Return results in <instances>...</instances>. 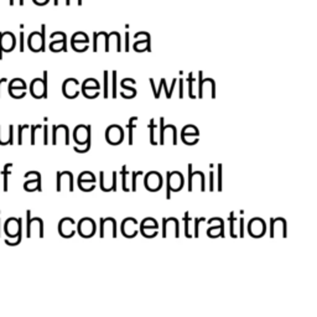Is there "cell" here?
Instances as JSON below:
<instances>
[{
	"mask_svg": "<svg viewBox=\"0 0 317 317\" xmlns=\"http://www.w3.org/2000/svg\"><path fill=\"white\" fill-rule=\"evenodd\" d=\"M116 176H118V172L114 171L111 173V180L109 181L108 185H104V172L102 171L101 172V188L104 192H109V191H115L116 190Z\"/></svg>",
	"mask_w": 317,
	"mask_h": 317,
	"instance_id": "cell-15",
	"label": "cell"
},
{
	"mask_svg": "<svg viewBox=\"0 0 317 317\" xmlns=\"http://www.w3.org/2000/svg\"><path fill=\"white\" fill-rule=\"evenodd\" d=\"M78 86V81H76L74 78L67 79L63 83V94L67 98H76L78 96V91L76 89V87Z\"/></svg>",
	"mask_w": 317,
	"mask_h": 317,
	"instance_id": "cell-14",
	"label": "cell"
},
{
	"mask_svg": "<svg viewBox=\"0 0 317 317\" xmlns=\"http://www.w3.org/2000/svg\"><path fill=\"white\" fill-rule=\"evenodd\" d=\"M78 233L82 238H91L96 233V223L92 218L84 217L78 222Z\"/></svg>",
	"mask_w": 317,
	"mask_h": 317,
	"instance_id": "cell-4",
	"label": "cell"
},
{
	"mask_svg": "<svg viewBox=\"0 0 317 317\" xmlns=\"http://www.w3.org/2000/svg\"><path fill=\"white\" fill-rule=\"evenodd\" d=\"M239 237L243 238L244 237V218H240L239 219Z\"/></svg>",
	"mask_w": 317,
	"mask_h": 317,
	"instance_id": "cell-36",
	"label": "cell"
},
{
	"mask_svg": "<svg viewBox=\"0 0 317 317\" xmlns=\"http://www.w3.org/2000/svg\"><path fill=\"white\" fill-rule=\"evenodd\" d=\"M9 88H22L26 91V83L21 78H15L10 82Z\"/></svg>",
	"mask_w": 317,
	"mask_h": 317,
	"instance_id": "cell-24",
	"label": "cell"
},
{
	"mask_svg": "<svg viewBox=\"0 0 317 317\" xmlns=\"http://www.w3.org/2000/svg\"><path fill=\"white\" fill-rule=\"evenodd\" d=\"M166 183H168L170 186V190L171 192H178V191L182 188L183 186V176L182 173L178 172V171H167L166 173Z\"/></svg>",
	"mask_w": 317,
	"mask_h": 317,
	"instance_id": "cell-8",
	"label": "cell"
},
{
	"mask_svg": "<svg viewBox=\"0 0 317 317\" xmlns=\"http://www.w3.org/2000/svg\"><path fill=\"white\" fill-rule=\"evenodd\" d=\"M181 138H182L183 143L188 144V145H193L198 141L197 135H181Z\"/></svg>",
	"mask_w": 317,
	"mask_h": 317,
	"instance_id": "cell-27",
	"label": "cell"
},
{
	"mask_svg": "<svg viewBox=\"0 0 317 317\" xmlns=\"http://www.w3.org/2000/svg\"><path fill=\"white\" fill-rule=\"evenodd\" d=\"M148 128H149V131H150V143L153 144V145H156L158 141H155V138H154V130H155L158 126L155 125V120H154V119H150V123H149Z\"/></svg>",
	"mask_w": 317,
	"mask_h": 317,
	"instance_id": "cell-25",
	"label": "cell"
},
{
	"mask_svg": "<svg viewBox=\"0 0 317 317\" xmlns=\"http://www.w3.org/2000/svg\"><path fill=\"white\" fill-rule=\"evenodd\" d=\"M73 138L74 141L81 146L86 145L88 139L91 138V125H84V124L77 125L76 129H74Z\"/></svg>",
	"mask_w": 317,
	"mask_h": 317,
	"instance_id": "cell-11",
	"label": "cell"
},
{
	"mask_svg": "<svg viewBox=\"0 0 317 317\" xmlns=\"http://www.w3.org/2000/svg\"><path fill=\"white\" fill-rule=\"evenodd\" d=\"M120 175H121V177H123V190L125 191V192H129V191H130V188H129V186H128L129 172L126 171V165H123V167H121V171H120Z\"/></svg>",
	"mask_w": 317,
	"mask_h": 317,
	"instance_id": "cell-23",
	"label": "cell"
},
{
	"mask_svg": "<svg viewBox=\"0 0 317 317\" xmlns=\"http://www.w3.org/2000/svg\"><path fill=\"white\" fill-rule=\"evenodd\" d=\"M24 188L29 192L31 191H41V180H29L24 183Z\"/></svg>",
	"mask_w": 317,
	"mask_h": 317,
	"instance_id": "cell-17",
	"label": "cell"
},
{
	"mask_svg": "<svg viewBox=\"0 0 317 317\" xmlns=\"http://www.w3.org/2000/svg\"><path fill=\"white\" fill-rule=\"evenodd\" d=\"M47 1H49V0H34V2H36V4H39V5L46 4Z\"/></svg>",
	"mask_w": 317,
	"mask_h": 317,
	"instance_id": "cell-44",
	"label": "cell"
},
{
	"mask_svg": "<svg viewBox=\"0 0 317 317\" xmlns=\"http://www.w3.org/2000/svg\"><path fill=\"white\" fill-rule=\"evenodd\" d=\"M115 77H116V73L115 72H113V93H111V96L115 98L116 97V81H115Z\"/></svg>",
	"mask_w": 317,
	"mask_h": 317,
	"instance_id": "cell-38",
	"label": "cell"
},
{
	"mask_svg": "<svg viewBox=\"0 0 317 317\" xmlns=\"http://www.w3.org/2000/svg\"><path fill=\"white\" fill-rule=\"evenodd\" d=\"M74 224H76V222L73 220V218H63L58 223V233L63 238H72L74 235V233H76V230L73 228Z\"/></svg>",
	"mask_w": 317,
	"mask_h": 317,
	"instance_id": "cell-12",
	"label": "cell"
},
{
	"mask_svg": "<svg viewBox=\"0 0 317 317\" xmlns=\"http://www.w3.org/2000/svg\"><path fill=\"white\" fill-rule=\"evenodd\" d=\"M192 74H190V79H187L188 82H190V97L191 98H195V96H193V93H192Z\"/></svg>",
	"mask_w": 317,
	"mask_h": 317,
	"instance_id": "cell-43",
	"label": "cell"
},
{
	"mask_svg": "<svg viewBox=\"0 0 317 317\" xmlns=\"http://www.w3.org/2000/svg\"><path fill=\"white\" fill-rule=\"evenodd\" d=\"M187 168H188V191H192L193 190V187H192V163H188V166H187Z\"/></svg>",
	"mask_w": 317,
	"mask_h": 317,
	"instance_id": "cell-30",
	"label": "cell"
},
{
	"mask_svg": "<svg viewBox=\"0 0 317 317\" xmlns=\"http://www.w3.org/2000/svg\"><path fill=\"white\" fill-rule=\"evenodd\" d=\"M213 177H214V173L211 171L210 172V191L214 190V188H213Z\"/></svg>",
	"mask_w": 317,
	"mask_h": 317,
	"instance_id": "cell-42",
	"label": "cell"
},
{
	"mask_svg": "<svg viewBox=\"0 0 317 317\" xmlns=\"http://www.w3.org/2000/svg\"><path fill=\"white\" fill-rule=\"evenodd\" d=\"M20 51L24 52V32L20 34Z\"/></svg>",
	"mask_w": 317,
	"mask_h": 317,
	"instance_id": "cell-41",
	"label": "cell"
},
{
	"mask_svg": "<svg viewBox=\"0 0 317 317\" xmlns=\"http://www.w3.org/2000/svg\"><path fill=\"white\" fill-rule=\"evenodd\" d=\"M4 232L7 238H15L21 233V218H9L4 224Z\"/></svg>",
	"mask_w": 317,
	"mask_h": 317,
	"instance_id": "cell-10",
	"label": "cell"
},
{
	"mask_svg": "<svg viewBox=\"0 0 317 317\" xmlns=\"http://www.w3.org/2000/svg\"><path fill=\"white\" fill-rule=\"evenodd\" d=\"M6 81H7L6 78H0V84H1V83H6Z\"/></svg>",
	"mask_w": 317,
	"mask_h": 317,
	"instance_id": "cell-45",
	"label": "cell"
},
{
	"mask_svg": "<svg viewBox=\"0 0 317 317\" xmlns=\"http://www.w3.org/2000/svg\"><path fill=\"white\" fill-rule=\"evenodd\" d=\"M228 219H229V223H230V237L237 238L238 234H235V233H234V229H235L234 223H235V220H237V218H235V213L234 212H230L229 218H228Z\"/></svg>",
	"mask_w": 317,
	"mask_h": 317,
	"instance_id": "cell-26",
	"label": "cell"
},
{
	"mask_svg": "<svg viewBox=\"0 0 317 317\" xmlns=\"http://www.w3.org/2000/svg\"><path fill=\"white\" fill-rule=\"evenodd\" d=\"M266 224L262 218H253L248 223V233L254 238H260L265 234Z\"/></svg>",
	"mask_w": 317,
	"mask_h": 317,
	"instance_id": "cell-6",
	"label": "cell"
},
{
	"mask_svg": "<svg viewBox=\"0 0 317 317\" xmlns=\"http://www.w3.org/2000/svg\"><path fill=\"white\" fill-rule=\"evenodd\" d=\"M27 125H19V140H17V143L21 145L22 144V131H24V129L26 128Z\"/></svg>",
	"mask_w": 317,
	"mask_h": 317,
	"instance_id": "cell-39",
	"label": "cell"
},
{
	"mask_svg": "<svg viewBox=\"0 0 317 317\" xmlns=\"http://www.w3.org/2000/svg\"><path fill=\"white\" fill-rule=\"evenodd\" d=\"M207 234L212 238L224 237V228H223V223L222 224H219V227H218V225H215V227H211L210 229L207 230Z\"/></svg>",
	"mask_w": 317,
	"mask_h": 317,
	"instance_id": "cell-18",
	"label": "cell"
},
{
	"mask_svg": "<svg viewBox=\"0 0 317 317\" xmlns=\"http://www.w3.org/2000/svg\"><path fill=\"white\" fill-rule=\"evenodd\" d=\"M29 46L31 51L39 52L45 51V25H42V34L40 32H32L29 36Z\"/></svg>",
	"mask_w": 317,
	"mask_h": 317,
	"instance_id": "cell-9",
	"label": "cell"
},
{
	"mask_svg": "<svg viewBox=\"0 0 317 317\" xmlns=\"http://www.w3.org/2000/svg\"><path fill=\"white\" fill-rule=\"evenodd\" d=\"M136 120H138V116H133V118L129 119V123L128 125H126V128L129 129V145H131L133 144V130L134 128L136 126Z\"/></svg>",
	"mask_w": 317,
	"mask_h": 317,
	"instance_id": "cell-21",
	"label": "cell"
},
{
	"mask_svg": "<svg viewBox=\"0 0 317 317\" xmlns=\"http://www.w3.org/2000/svg\"><path fill=\"white\" fill-rule=\"evenodd\" d=\"M106 98L109 97V84H108V72H104V94Z\"/></svg>",
	"mask_w": 317,
	"mask_h": 317,
	"instance_id": "cell-32",
	"label": "cell"
},
{
	"mask_svg": "<svg viewBox=\"0 0 317 317\" xmlns=\"http://www.w3.org/2000/svg\"><path fill=\"white\" fill-rule=\"evenodd\" d=\"M181 135H197L200 136V131L196 125H186L183 126L182 134Z\"/></svg>",
	"mask_w": 317,
	"mask_h": 317,
	"instance_id": "cell-22",
	"label": "cell"
},
{
	"mask_svg": "<svg viewBox=\"0 0 317 317\" xmlns=\"http://www.w3.org/2000/svg\"><path fill=\"white\" fill-rule=\"evenodd\" d=\"M89 182L94 183L96 182V177H94V175L92 172H88V171H84V172H82L81 175L78 176V185L79 183H88Z\"/></svg>",
	"mask_w": 317,
	"mask_h": 317,
	"instance_id": "cell-19",
	"label": "cell"
},
{
	"mask_svg": "<svg viewBox=\"0 0 317 317\" xmlns=\"http://www.w3.org/2000/svg\"><path fill=\"white\" fill-rule=\"evenodd\" d=\"M144 183H145L146 190L155 192V191L160 190L162 187V176H161V173L156 172V171H151V172H148L145 175Z\"/></svg>",
	"mask_w": 317,
	"mask_h": 317,
	"instance_id": "cell-2",
	"label": "cell"
},
{
	"mask_svg": "<svg viewBox=\"0 0 317 317\" xmlns=\"http://www.w3.org/2000/svg\"><path fill=\"white\" fill-rule=\"evenodd\" d=\"M30 91L35 98H47V72H44V79L36 78L32 81Z\"/></svg>",
	"mask_w": 317,
	"mask_h": 317,
	"instance_id": "cell-1",
	"label": "cell"
},
{
	"mask_svg": "<svg viewBox=\"0 0 317 317\" xmlns=\"http://www.w3.org/2000/svg\"><path fill=\"white\" fill-rule=\"evenodd\" d=\"M106 139L109 144H111V145H118V144H120L124 139V131L123 129H121V126L116 125V124L108 126L106 131Z\"/></svg>",
	"mask_w": 317,
	"mask_h": 317,
	"instance_id": "cell-3",
	"label": "cell"
},
{
	"mask_svg": "<svg viewBox=\"0 0 317 317\" xmlns=\"http://www.w3.org/2000/svg\"><path fill=\"white\" fill-rule=\"evenodd\" d=\"M218 191H222V165L218 163Z\"/></svg>",
	"mask_w": 317,
	"mask_h": 317,
	"instance_id": "cell-34",
	"label": "cell"
},
{
	"mask_svg": "<svg viewBox=\"0 0 317 317\" xmlns=\"http://www.w3.org/2000/svg\"><path fill=\"white\" fill-rule=\"evenodd\" d=\"M158 121H160V141H158V143L162 145V144L165 143V140H163V126H165V124H163V116H161Z\"/></svg>",
	"mask_w": 317,
	"mask_h": 317,
	"instance_id": "cell-35",
	"label": "cell"
},
{
	"mask_svg": "<svg viewBox=\"0 0 317 317\" xmlns=\"http://www.w3.org/2000/svg\"><path fill=\"white\" fill-rule=\"evenodd\" d=\"M20 5H24V0H20Z\"/></svg>",
	"mask_w": 317,
	"mask_h": 317,
	"instance_id": "cell-46",
	"label": "cell"
},
{
	"mask_svg": "<svg viewBox=\"0 0 317 317\" xmlns=\"http://www.w3.org/2000/svg\"><path fill=\"white\" fill-rule=\"evenodd\" d=\"M16 45V40L11 32H0V59L2 58V52H10Z\"/></svg>",
	"mask_w": 317,
	"mask_h": 317,
	"instance_id": "cell-7",
	"label": "cell"
},
{
	"mask_svg": "<svg viewBox=\"0 0 317 317\" xmlns=\"http://www.w3.org/2000/svg\"><path fill=\"white\" fill-rule=\"evenodd\" d=\"M139 175H143V172H141V171H134V172L131 173V191H136V177H138Z\"/></svg>",
	"mask_w": 317,
	"mask_h": 317,
	"instance_id": "cell-29",
	"label": "cell"
},
{
	"mask_svg": "<svg viewBox=\"0 0 317 317\" xmlns=\"http://www.w3.org/2000/svg\"><path fill=\"white\" fill-rule=\"evenodd\" d=\"M183 220H185V235L187 238H191V233H190V213L188 212H185V218H183Z\"/></svg>",
	"mask_w": 317,
	"mask_h": 317,
	"instance_id": "cell-28",
	"label": "cell"
},
{
	"mask_svg": "<svg viewBox=\"0 0 317 317\" xmlns=\"http://www.w3.org/2000/svg\"><path fill=\"white\" fill-rule=\"evenodd\" d=\"M138 225V220L135 218H126L124 219V222L121 223V233L125 235L126 238H134L136 234H138V230L134 229V227Z\"/></svg>",
	"mask_w": 317,
	"mask_h": 317,
	"instance_id": "cell-13",
	"label": "cell"
},
{
	"mask_svg": "<svg viewBox=\"0 0 317 317\" xmlns=\"http://www.w3.org/2000/svg\"><path fill=\"white\" fill-rule=\"evenodd\" d=\"M201 220H203V222H205L206 218H205V217H202V218H195V238L200 237V229H198V225H200Z\"/></svg>",
	"mask_w": 317,
	"mask_h": 317,
	"instance_id": "cell-33",
	"label": "cell"
},
{
	"mask_svg": "<svg viewBox=\"0 0 317 317\" xmlns=\"http://www.w3.org/2000/svg\"><path fill=\"white\" fill-rule=\"evenodd\" d=\"M73 149H74V151H76V153H79V154H84V153H87V151H89V149H91V138L88 139V141H87V144L84 145V148L78 149L77 146H74Z\"/></svg>",
	"mask_w": 317,
	"mask_h": 317,
	"instance_id": "cell-31",
	"label": "cell"
},
{
	"mask_svg": "<svg viewBox=\"0 0 317 317\" xmlns=\"http://www.w3.org/2000/svg\"><path fill=\"white\" fill-rule=\"evenodd\" d=\"M39 126L40 125H31V144L32 145L35 144V133H36V130Z\"/></svg>",
	"mask_w": 317,
	"mask_h": 317,
	"instance_id": "cell-40",
	"label": "cell"
},
{
	"mask_svg": "<svg viewBox=\"0 0 317 317\" xmlns=\"http://www.w3.org/2000/svg\"><path fill=\"white\" fill-rule=\"evenodd\" d=\"M173 233V237H180V227H178L177 218L170 217V218H162V237L167 238V235Z\"/></svg>",
	"mask_w": 317,
	"mask_h": 317,
	"instance_id": "cell-5",
	"label": "cell"
},
{
	"mask_svg": "<svg viewBox=\"0 0 317 317\" xmlns=\"http://www.w3.org/2000/svg\"><path fill=\"white\" fill-rule=\"evenodd\" d=\"M158 222H156L154 218L149 217V218H145V219L141 222L140 224V230H144V229H158Z\"/></svg>",
	"mask_w": 317,
	"mask_h": 317,
	"instance_id": "cell-16",
	"label": "cell"
},
{
	"mask_svg": "<svg viewBox=\"0 0 317 317\" xmlns=\"http://www.w3.org/2000/svg\"><path fill=\"white\" fill-rule=\"evenodd\" d=\"M49 126L47 125H44V144L45 145H47L49 144Z\"/></svg>",
	"mask_w": 317,
	"mask_h": 317,
	"instance_id": "cell-37",
	"label": "cell"
},
{
	"mask_svg": "<svg viewBox=\"0 0 317 317\" xmlns=\"http://www.w3.org/2000/svg\"><path fill=\"white\" fill-rule=\"evenodd\" d=\"M10 167H12V163H6V165L4 166V170H2V181H4V191L5 192H7V190H9V175H11V170H10Z\"/></svg>",
	"mask_w": 317,
	"mask_h": 317,
	"instance_id": "cell-20",
	"label": "cell"
}]
</instances>
